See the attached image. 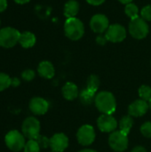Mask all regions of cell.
<instances>
[{
	"instance_id": "obj_1",
	"label": "cell",
	"mask_w": 151,
	"mask_h": 152,
	"mask_svg": "<svg viewBox=\"0 0 151 152\" xmlns=\"http://www.w3.org/2000/svg\"><path fill=\"white\" fill-rule=\"evenodd\" d=\"M94 103L99 111L106 115H112L117 109L115 96L107 91H102L96 94Z\"/></svg>"
},
{
	"instance_id": "obj_2",
	"label": "cell",
	"mask_w": 151,
	"mask_h": 152,
	"mask_svg": "<svg viewBox=\"0 0 151 152\" xmlns=\"http://www.w3.org/2000/svg\"><path fill=\"white\" fill-rule=\"evenodd\" d=\"M64 32L68 38L73 41L80 39L85 34V26L82 20L77 18L67 19L64 24Z\"/></svg>"
},
{
	"instance_id": "obj_3",
	"label": "cell",
	"mask_w": 151,
	"mask_h": 152,
	"mask_svg": "<svg viewBox=\"0 0 151 152\" xmlns=\"http://www.w3.org/2000/svg\"><path fill=\"white\" fill-rule=\"evenodd\" d=\"M4 142L10 151L14 152L20 151L26 144L25 136L17 130L9 131L4 137Z\"/></svg>"
},
{
	"instance_id": "obj_4",
	"label": "cell",
	"mask_w": 151,
	"mask_h": 152,
	"mask_svg": "<svg viewBox=\"0 0 151 152\" xmlns=\"http://www.w3.org/2000/svg\"><path fill=\"white\" fill-rule=\"evenodd\" d=\"M20 37V33L11 27H6L0 29V46L4 48H12L17 43H19V39Z\"/></svg>"
},
{
	"instance_id": "obj_5",
	"label": "cell",
	"mask_w": 151,
	"mask_h": 152,
	"mask_svg": "<svg viewBox=\"0 0 151 152\" xmlns=\"http://www.w3.org/2000/svg\"><path fill=\"white\" fill-rule=\"evenodd\" d=\"M149 25L144 19L138 17L131 20L129 23V33L136 39H143L149 34Z\"/></svg>"
},
{
	"instance_id": "obj_6",
	"label": "cell",
	"mask_w": 151,
	"mask_h": 152,
	"mask_svg": "<svg viewBox=\"0 0 151 152\" xmlns=\"http://www.w3.org/2000/svg\"><path fill=\"white\" fill-rule=\"evenodd\" d=\"M40 122L35 117L27 118L21 126L23 135L28 140H35L40 134Z\"/></svg>"
},
{
	"instance_id": "obj_7",
	"label": "cell",
	"mask_w": 151,
	"mask_h": 152,
	"mask_svg": "<svg viewBox=\"0 0 151 152\" xmlns=\"http://www.w3.org/2000/svg\"><path fill=\"white\" fill-rule=\"evenodd\" d=\"M127 134L122 131H114L109 137V144L110 148L117 152L125 151L128 147Z\"/></svg>"
},
{
	"instance_id": "obj_8",
	"label": "cell",
	"mask_w": 151,
	"mask_h": 152,
	"mask_svg": "<svg viewBox=\"0 0 151 152\" xmlns=\"http://www.w3.org/2000/svg\"><path fill=\"white\" fill-rule=\"evenodd\" d=\"M77 139L83 146L91 145L95 140V132L93 127L90 125L82 126L77 133Z\"/></svg>"
},
{
	"instance_id": "obj_9",
	"label": "cell",
	"mask_w": 151,
	"mask_h": 152,
	"mask_svg": "<svg viewBox=\"0 0 151 152\" xmlns=\"http://www.w3.org/2000/svg\"><path fill=\"white\" fill-rule=\"evenodd\" d=\"M105 37L109 42L119 43L126 37V30L125 27L120 24H112L107 29Z\"/></svg>"
},
{
	"instance_id": "obj_10",
	"label": "cell",
	"mask_w": 151,
	"mask_h": 152,
	"mask_svg": "<svg viewBox=\"0 0 151 152\" xmlns=\"http://www.w3.org/2000/svg\"><path fill=\"white\" fill-rule=\"evenodd\" d=\"M90 27L93 32L101 34L107 31V29L109 27V19L104 14H101V13L95 14L92 17L90 20Z\"/></svg>"
},
{
	"instance_id": "obj_11",
	"label": "cell",
	"mask_w": 151,
	"mask_h": 152,
	"mask_svg": "<svg viewBox=\"0 0 151 152\" xmlns=\"http://www.w3.org/2000/svg\"><path fill=\"white\" fill-rule=\"evenodd\" d=\"M97 126L103 133H113L117 127V121L112 115L103 114L97 119Z\"/></svg>"
},
{
	"instance_id": "obj_12",
	"label": "cell",
	"mask_w": 151,
	"mask_h": 152,
	"mask_svg": "<svg viewBox=\"0 0 151 152\" xmlns=\"http://www.w3.org/2000/svg\"><path fill=\"white\" fill-rule=\"evenodd\" d=\"M69 146V138L62 133L55 134L50 138V148L53 152H63Z\"/></svg>"
},
{
	"instance_id": "obj_13",
	"label": "cell",
	"mask_w": 151,
	"mask_h": 152,
	"mask_svg": "<svg viewBox=\"0 0 151 152\" xmlns=\"http://www.w3.org/2000/svg\"><path fill=\"white\" fill-rule=\"evenodd\" d=\"M30 111L37 116L44 115L49 109V103L46 100L41 97H34L30 100L28 104Z\"/></svg>"
},
{
	"instance_id": "obj_14",
	"label": "cell",
	"mask_w": 151,
	"mask_h": 152,
	"mask_svg": "<svg viewBox=\"0 0 151 152\" xmlns=\"http://www.w3.org/2000/svg\"><path fill=\"white\" fill-rule=\"evenodd\" d=\"M149 108H150V104H148V102L140 99L134 101L130 104L128 108V112L130 116L139 118L145 115L149 110Z\"/></svg>"
},
{
	"instance_id": "obj_15",
	"label": "cell",
	"mask_w": 151,
	"mask_h": 152,
	"mask_svg": "<svg viewBox=\"0 0 151 152\" xmlns=\"http://www.w3.org/2000/svg\"><path fill=\"white\" fill-rule=\"evenodd\" d=\"M37 72L40 77L46 78V79H51L53 77L55 74V69L53 65L48 61H44L39 63L37 67Z\"/></svg>"
},
{
	"instance_id": "obj_16",
	"label": "cell",
	"mask_w": 151,
	"mask_h": 152,
	"mask_svg": "<svg viewBox=\"0 0 151 152\" xmlns=\"http://www.w3.org/2000/svg\"><path fill=\"white\" fill-rule=\"evenodd\" d=\"M62 95L68 101H73L78 97V88L77 86L72 83L68 82L62 87Z\"/></svg>"
},
{
	"instance_id": "obj_17",
	"label": "cell",
	"mask_w": 151,
	"mask_h": 152,
	"mask_svg": "<svg viewBox=\"0 0 151 152\" xmlns=\"http://www.w3.org/2000/svg\"><path fill=\"white\" fill-rule=\"evenodd\" d=\"M79 11V3L77 0H69L64 5V15L69 18H75Z\"/></svg>"
},
{
	"instance_id": "obj_18",
	"label": "cell",
	"mask_w": 151,
	"mask_h": 152,
	"mask_svg": "<svg viewBox=\"0 0 151 152\" xmlns=\"http://www.w3.org/2000/svg\"><path fill=\"white\" fill-rule=\"evenodd\" d=\"M36 36L29 32V31H25L23 33H20V37L19 39L20 45L23 48H30L36 44Z\"/></svg>"
},
{
	"instance_id": "obj_19",
	"label": "cell",
	"mask_w": 151,
	"mask_h": 152,
	"mask_svg": "<svg viewBox=\"0 0 151 152\" xmlns=\"http://www.w3.org/2000/svg\"><path fill=\"white\" fill-rule=\"evenodd\" d=\"M96 93L88 90L87 88L81 91L79 94V99L84 105H91L95 100Z\"/></svg>"
},
{
	"instance_id": "obj_20",
	"label": "cell",
	"mask_w": 151,
	"mask_h": 152,
	"mask_svg": "<svg viewBox=\"0 0 151 152\" xmlns=\"http://www.w3.org/2000/svg\"><path fill=\"white\" fill-rule=\"evenodd\" d=\"M133 126V119L132 116H130V115L129 116H125L119 121L120 131H122L123 133H125L127 135L129 134Z\"/></svg>"
},
{
	"instance_id": "obj_21",
	"label": "cell",
	"mask_w": 151,
	"mask_h": 152,
	"mask_svg": "<svg viewBox=\"0 0 151 152\" xmlns=\"http://www.w3.org/2000/svg\"><path fill=\"white\" fill-rule=\"evenodd\" d=\"M125 14L129 18H131V20H133L139 17V8L135 4L130 3L126 4L125 8Z\"/></svg>"
},
{
	"instance_id": "obj_22",
	"label": "cell",
	"mask_w": 151,
	"mask_h": 152,
	"mask_svg": "<svg viewBox=\"0 0 151 152\" xmlns=\"http://www.w3.org/2000/svg\"><path fill=\"white\" fill-rule=\"evenodd\" d=\"M100 86V79L96 75H91L87 79V86L86 88L90 91H93L94 93L97 92L98 88Z\"/></svg>"
},
{
	"instance_id": "obj_23",
	"label": "cell",
	"mask_w": 151,
	"mask_h": 152,
	"mask_svg": "<svg viewBox=\"0 0 151 152\" xmlns=\"http://www.w3.org/2000/svg\"><path fill=\"white\" fill-rule=\"evenodd\" d=\"M139 95L142 100L146 102L151 101V87L149 86L143 85L139 88Z\"/></svg>"
},
{
	"instance_id": "obj_24",
	"label": "cell",
	"mask_w": 151,
	"mask_h": 152,
	"mask_svg": "<svg viewBox=\"0 0 151 152\" xmlns=\"http://www.w3.org/2000/svg\"><path fill=\"white\" fill-rule=\"evenodd\" d=\"M11 82H12V78L7 74L0 72V92L11 86Z\"/></svg>"
},
{
	"instance_id": "obj_25",
	"label": "cell",
	"mask_w": 151,
	"mask_h": 152,
	"mask_svg": "<svg viewBox=\"0 0 151 152\" xmlns=\"http://www.w3.org/2000/svg\"><path fill=\"white\" fill-rule=\"evenodd\" d=\"M40 146L35 140H28L24 147V152H40Z\"/></svg>"
},
{
	"instance_id": "obj_26",
	"label": "cell",
	"mask_w": 151,
	"mask_h": 152,
	"mask_svg": "<svg viewBox=\"0 0 151 152\" xmlns=\"http://www.w3.org/2000/svg\"><path fill=\"white\" fill-rule=\"evenodd\" d=\"M35 141L38 143V145L40 146L41 149H46L48 147H50V139L47 138L46 136H43V135H38Z\"/></svg>"
},
{
	"instance_id": "obj_27",
	"label": "cell",
	"mask_w": 151,
	"mask_h": 152,
	"mask_svg": "<svg viewBox=\"0 0 151 152\" xmlns=\"http://www.w3.org/2000/svg\"><path fill=\"white\" fill-rule=\"evenodd\" d=\"M141 133L146 138H151V122H145L141 126Z\"/></svg>"
},
{
	"instance_id": "obj_28",
	"label": "cell",
	"mask_w": 151,
	"mask_h": 152,
	"mask_svg": "<svg viewBox=\"0 0 151 152\" xmlns=\"http://www.w3.org/2000/svg\"><path fill=\"white\" fill-rule=\"evenodd\" d=\"M141 17L145 20L151 21V4L144 6L141 11Z\"/></svg>"
},
{
	"instance_id": "obj_29",
	"label": "cell",
	"mask_w": 151,
	"mask_h": 152,
	"mask_svg": "<svg viewBox=\"0 0 151 152\" xmlns=\"http://www.w3.org/2000/svg\"><path fill=\"white\" fill-rule=\"evenodd\" d=\"M35 76H36V73H35V71L32 70V69H26V70H24V71L21 73V77H22V79L25 80V81H28V82L33 80L34 77H35Z\"/></svg>"
},
{
	"instance_id": "obj_30",
	"label": "cell",
	"mask_w": 151,
	"mask_h": 152,
	"mask_svg": "<svg viewBox=\"0 0 151 152\" xmlns=\"http://www.w3.org/2000/svg\"><path fill=\"white\" fill-rule=\"evenodd\" d=\"M86 2L92 5H100L105 2V0H86Z\"/></svg>"
},
{
	"instance_id": "obj_31",
	"label": "cell",
	"mask_w": 151,
	"mask_h": 152,
	"mask_svg": "<svg viewBox=\"0 0 151 152\" xmlns=\"http://www.w3.org/2000/svg\"><path fill=\"white\" fill-rule=\"evenodd\" d=\"M20 79H19V78H17V77H13V78H12V82H11V86H13V87H17V86H20Z\"/></svg>"
},
{
	"instance_id": "obj_32",
	"label": "cell",
	"mask_w": 151,
	"mask_h": 152,
	"mask_svg": "<svg viewBox=\"0 0 151 152\" xmlns=\"http://www.w3.org/2000/svg\"><path fill=\"white\" fill-rule=\"evenodd\" d=\"M7 7V1L6 0H0V12H4Z\"/></svg>"
},
{
	"instance_id": "obj_33",
	"label": "cell",
	"mask_w": 151,
	"mask_h": 152,
	"mask_svg": "<svg viewBox=\"0 0 151 152\" xmlns=\"http://www.w3.org/2000/svg\"><path fill=\"white\" fill-rule=\"evenodd\" d=\"M131 152H147V151L142 146H137V147H135Z\"/></svg>"
},
{
	"instance_id": "obj_34",
	"label": "cell",
	"mask_w": 151,
	"mask_h": 152,
	"mask_svg": "<svg viewBox=\"0 0 151 152\" xmlns=\"http://www.w3.org/2000/svg\"><path fill=\"white\" fill-rule=\"evenodd\" d=\"M106 41H107V39H106L105 37H97V43L99 45H104Z\"/></svg>"
},
{
	"instance_id": "obj_35",
	"label": "cell",
	"mask_w": 151,
	"mask_h": 152,
	"mask_svg": "<svg viewBox=\"0 0 151 152\" xmlns=\"http://www.w3.org/2000/svg\"><path fill=\"white\" fill-rule=\"evenodd\" d=\"M17 4H26V3H28L30 0H14Z\"/></svg>"
},
{
	"instance_id": "obj_36",
	"label": "cell",
	"mask_w": 151,
	"mask_h": 152,
	"mask_svg": "<svg viewBox=\"0 0 151 152\" xmlns=\"http://www.w3.org/2000/svg\"><path fill=\"white\" fill-rule=\"evenodd\" d=\"M120 3H122V4H130V3H132L133 2V0H118Z\"/></svg>"
},
{
	"instance_id": "obj_37",
	"label": "cell",
	"mask_w": 151,
	"mask_h": 152,
	"mask_svg": "<svg viewBox=\"0 0 151 152\" xmlns=\"http://www.w3.org/2000/svg\"><path fill=\"white\" fill-rule=\"evenodd\" d=\"M79 152H97V151H93V150H91V149H85V150L80 151Z\"/></svg>"
},
{
	"instance_id": "obj_38",
	"label": "cell",
	"mask_w": 151,
	"mask_h": 152,
	"mask_svg": "<svg viewBox=\"0 0 151 152\" xmlns=\"http://www.w3.org/2000/svg\"><path fill=\"white\" fill-rule=\"evenodd\" d=\"M150 110H151V101L150 102Z\"/></svg>"
},
{
	"instance_id": "obj_39",
	"label": "cell",
	"mask_w": 151,
	"mask_h": 152,
	"mask_svg": "<svg viewBox=\"0 0 151 152\" xmlns=\"http://www.w3.org/2000/svg\"><path fill=\"white\" fill-rule=\"evenodd\" d=\"M0 25H1V22H0Z\"/></svg>"
},
{
	"instance_id": "obj_40",
	"label": "cell",
	"mask_w": 151,
	"mask_h": 152,
	"mask_svg": "<svg viewBox=\"0 0 151 152\" xmlns=\"http://www.w3.org/2000/svg\"></svg>"
}]
</instances>
